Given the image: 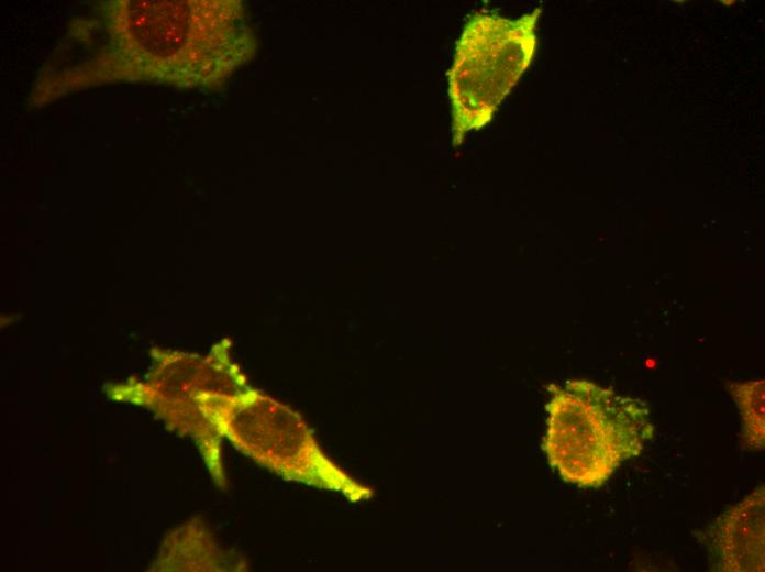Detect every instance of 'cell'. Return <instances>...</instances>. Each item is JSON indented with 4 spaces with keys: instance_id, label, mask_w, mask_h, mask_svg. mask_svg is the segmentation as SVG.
<instances>
[{
    "instance_id": "cell-1",
    "label": "cell",
    "mask_w": 765,
    "mask_h": 572,
    "mask_svg": "<svg viewBox=\"0 0 765 572\" xmlns=\"http://www.w3.org/2000/svg\"><path fill=\"white\" fill-rule=\"evenodd\" d=\"M109 73L179 87L222 82L257 41L234 0L113 1L108 6Z\"/></svg>"
},
{
    "instance_id": "cell-2",
    "label": "cell",
    "mask_w": 765,
    "mask_h": 572,
    "mask_svg": "<svg viewBox=\"0 0 765 572\" xmlns=\"http://www.w3.org/2000/svg\"><path fill=\"white\" fill-rule=\"evenodd\" d=\"M552 393L543 449L566 482L599 487L653 436L648 411L639 399L587 381L568 382Z\"/></svg>"
},
{
    "instance_id": "cell-3",
    "label": "cell",
    "mask_w": 765,
    "mask_h": 572,
    "mask_svg": "<svg viewBox=\"0 0 765 572\" xmlns=\"http://www.w3.org/2000/svg\"><path fill=\"white\" fill-rule=\"evenodd\" d=\"M196 400L221 437L286 481L341 493L351 502L373 491L355 481L320 448L303 417L258 391L200 393Z\"/></svg>"
},
{
    "instance_id": "cell-4",
    "label": "cell",
    "mask_w": 765,
    "mask_h": 572,
    "mask_svg": "<svg viewBox=\"0 0 765 572\" xmlns=\"http://www.w3.org/2000/svg\"><path fill=\"white\" fill-rule=\"evenodd\" d=\"M541 9L518 19L475 13L464 26L447 73L452 144L489 123L535 54Z\"/></svg>"
},
{
    "instance_id": "cell-5",
    "label": "cell",
    "mask_w": 765,
    "mask_h": 572,
    "mask_svg": "<svg viewBox=\"0 0 765 572\" xmlns=\"http://www.w3.org/2000/svg\"><path fill=\"white\" fill-rule=\"evenodd\" d=\"M764 519L765 492L762 486L710 526L707 539L718 560V571H764Z\"/></svg>"
},
{
    "instance_id": "cell-6",
    "label": "cell",
    "mask_w": 765,
    "mask_h": 572,
    "mask_svg": "<svg viewBox=\"0 0 765 572\" xmlns=\"http://www.w3.org/2000/svg\"><path fill=\"white\" fill-rule=\"evenodd\" d=\"M164 550V561H171L165 570L173 571H240L245 564L220 549L208 529L199 521H190L174 531Z\"/></svg>"
},
{
    "instance_id": "cell-7",
    "label": "cell",
    "mask_w": 765,
    "mask_h": 572,
    "mask_svg": "<svg viewBox=\"0 0 765 572\" xmlns=\"http://www.w3.org/2000/svg\"><path fill=\"white\" fill-rule=\"evenodd\" d=\"M742 419V444L744 449L760 451L765 444V382L728 383Z\"/></svg>"
}]
</instances>
